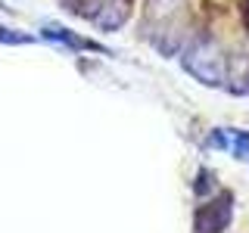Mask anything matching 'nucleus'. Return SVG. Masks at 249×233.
I'll return each mask as SVG.
<instances>
[{"mask_svg":"<svg viewBox=\"0 0 249 233\" xmlns=\"http://www.w3.org/2000/svg\"><path fill=\"white\" fill-rule=\"evenodd\" d=\"M44 37H47V41H59V44H69L72 50H100L97 44L84 41V37H75L72 31H66V28H59V25H47V28H44Z\"/></svg>","mask_w":249,"mask_h":233,"instance_id":"20e7f679","label":"nucleus"},{"mask_svg":"<svg viewBox=\"0 0 249 233\" xmlns=\"http://www.w3.org/2000/svg\"><path fill=\"white\" fill-rule=\"evenodd\" d=\"M246 22H249V0H246Z\"/></svg>","mask_w":249,"mask_h":233,"instance_id":"1a4fd4ad","label":"nucleus"},{"mask_svg":"<svg viewBox=\"0 0 249 233\" xmlns=\"http://www.w3.org/2000/svg\"><path fill=\"white\" fill-rule=\"evenodd\" d=\"M184 68L196 78V81L215 87V84H224L228 59L221 56V50H218L215 41H209V37H196V41L187 47V53H184Z\"/></svg>","mask_w":249,"mask_h":233,"instance_id":"f03ea898","label":"nucleus"},{"mask_svg":"<svg viewBox=\"0 0 249 233\" xmlns=\"http://www.w3.org/2000/svg\"><path fill=\"white\" fill-rule=\"evenodd\" d=\"M146 37L162 53H175L184 41V0H146Z\"/></svg>","mask_w":249,"mask_h":233,"instance_id":"f257e3e1","label":"nucleus"},{"mask_svg":"<svg viewBox=\"0 0 249 233\" xmlns=\"http://www.w3.org/2000/svg\"><path fill=\"white\" fill-rule=\"evenodd\" d=\"M231 215H233V196L221 193L215 202H206V205L196 208L193 227H196V233H224L231 224Z\"/></svg>","mask_w":249,"mask_h":233,"instance_id":"7ed1b4c3","label":"nucleus"},{"mask_svg":"<svg viewBox=\"0 0 249 233\" xmlns=\"http://www.w3.org/2000/svg\"><path fill=\"white\" fill-rule=\"evenodd\" d=\"M209 190H215V183H212V174H209L206 168H199V174H196V183H193V193H196V196H206Z\"/></svg>","mask_w":249,"mask_h":233,"instance_id":"0eeeda50","label":"nucleus"},{"mask_svg":"<svg viewBox=\"0 0 249 233\" xmlns=\"http://www.w3.org/2000/svg\"><path fill=\"white\" fill-rule=\"evenodd\" d=\"M131 10V0H112V3L106 6V13H100L97 16V22H100V28H119L122 22H124V16H128Z\"/></svg>","mask_w":249,"mask_h":233,"instance_id":"39448f33","label":"nucleus"},{"mask_svg":"<svg viewBox=\"0 0 249 233\" xmlns=\"http://www.w3.org/2000/svg\"><path fill=\"white\" fill-rule=\"evenodd\" d=\"M228 150H233L237 155H249V134H246V131H231Z\"/></svg>","mask_w":249,"mask_h":233,"instance_id":"423d86ee","label":"nucleus"},{"mask_svg":"<svg viewBox=\"0 0 249 233\" xmlns=\"http://www.w3.org/2000/svg\"><path fill=\"white\" fill-rule=\"evenodd\" d=\"M0 41H3V44H31L35 37H31V34H13V28L0 25Z\"/></svg>","mask_w":249,"mask_h":233,"instance_id":"6e6552de","label":"nucleus"}]
</instances>
